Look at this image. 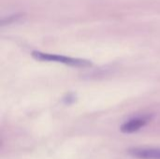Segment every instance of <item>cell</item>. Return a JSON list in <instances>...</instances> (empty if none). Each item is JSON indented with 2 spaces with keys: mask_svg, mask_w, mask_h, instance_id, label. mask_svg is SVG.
I'll return each mask as SVG.
<instances>
[{
  "mask_svg": "<svg viewBox=\"0 0 160 159\" xmlns=\"http://www.w3.org/2000/svg\"><path fill=\"white\" fill-rule=\"evenodd\" d=\"M128 152L129 156L136 159H160L159 147H135Z\"/></svg>",
  "mask_w": 160,
  "mask_h": 159,
  "instance_id": "obj_2",
  "label": "cell"
},
{
  "mask_svg": "<svg viewBox=\"0 0 160 159\" xmlns=\"http://www.w3.org/2000/svg\"><path fill=\"white\" fill-rule=\"evenodd\" d=\"M32 56L39 61H47V62H57L62 63L68 66L75 67H88L92 66V63L85 59L81 58H73L64 55H58V54H52L47 52H33Z\"/></svg>",
  "mask_w": 160,
  "mask_h": 159,
  "instance_id": "obj_1",
  "label": "cell"
},
{
  "mask_svg": "<svg viewBox=\"0 0 160 159\" xmlns=\"http://www.w3.org/2000/svg\"><path fill=\"white\" fill-rule=\"evenodd\" d=\"M149 121H150V117L149 116H139V117H135V118H132V119L125 122L121 126L120 130L123 133L131 134V133L137 132L141 128L144 127L148 124Z\"/></svg>",
  "mask_w": 160,
  "mask_h": 159,
  "instance_id": "obj_3",
  "label": "cell"
}]
</instances>
